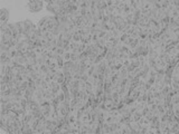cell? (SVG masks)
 Listing matches in <instances>:
<instances>
[{
    "instance_id": "cell-1",
    "label": "cell",
    "mask_w": 179,
    "mask_h": 134,
    "mask_svg": "<svg viewBox=\"0 0 179 134\" xmlns=\"http://www.w3.org/2000/svg\"><path fill=\"white\" fill-rule=\"evenodd\" d=\"M44 0H28L26 9L32 13H37L44 9Z\"/></svg>"
},
{
    "instance_id": "cell-2",
    "label": "cell",
    "mask_w": 179,
    "mask_h": 134,
    "mask_svg": "<svg viewBox=\"0 0 179 134\" xmlns=\"http://www.w3.org/2000/svg\"><path fill=\"white\" fill-rule=\"evenodd\" d=\"M13 37H12V31H11V30L7 29L6 31L1 32V41H0V43H6V44L10 43Z\"/></svg>"
},
{
    "instance_id": "cell-3",
    "label": "cell",
    "mask_w": 179,
    "mask_h": 134,
    "mask_svg": "<svg viewBox=\"0 0 179 134\" xmlns=\"http://www.w3.org/2000/svg\"><path fill=\"white\" fill-rule=\"evenodd\" d=\"M9 17H10V11H9V9L2 8L0 10V22H1V24L8 22Z\"/></svg>"
},
{
    "instance_id": "cell-4",
    "label": "cell",
    "mask_w": 179,
    "mask_h": 134,
    "mask_svg": "<svg viewBox=\"0 0 179 134\" xmlns=\"http://www.w3.org/2000/svg\"><path fill=\"white\" fill-rule=\"evenodd\" d=\"M129 125H130V127H131L132 133H139V132H140L141 125H140V123L138 122V121H131Z\"/></svg>"
},
{
    "instance_id": "cell-5",
    "label": "cell",
    "mask_w": 179,
    "mask_h": 134,
    "mask_svg": "<svg viewBox=\"0 0 179 134\" xmlns=\"http://www.w3.org/2000/svg\"><path fill=\"white\" fill-rule=\"evenodd\" d=\"M22 134H32V127L30 126L29 123H24L22 127Z\"/></svg>"
},
{
    "instance_id": "cell-6",
    "label": "cell",
    "mask_w": 179,
    "mask_h": 134,
    "mask_svg": "<svg viewBox=\"0 0 179 134\" xmlns=\"http://www.w3.org/2000/svg\"><path fill=\"white\" fill-rule=\"evenodd\" d=\"M63 58H64L65 62H67V60H71V53H70V51H65V54L63 55Z\"/></svg>"
},
{
    "instance_id": "cell-7",
    "label": "cell",
    "mask_w": 179,
    "mask_h": 134,
    "mask_svg": "<svg viewBox=\"0 0 179 134\" xmlns=\"http://www.w3.org/2000/svg\"><path fill=\"white\" fill-rule=\"evenodd\" d=\"M175 73L179 74V60H178V63L176 64V66H175Z\"/></svg>"
}]
</instances>
